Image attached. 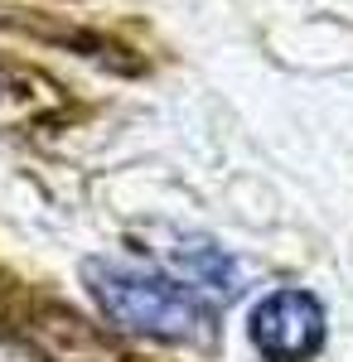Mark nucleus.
<instances>
[{"label": "nucleus", "instance_id": "obj_1", "mask_svg": "<svg viewBox=\"0 0 353 362\" xmlns=\"http://www.w3.org/2000/svg\"><path fill=\"white\" fill-rule=\"evenodd\" d=\"M82 280H87V295L97 300V309L121 334L160 338V343H198L213 329L208 295L194 290L189 280L160 276L150 266L116 261V256L82 261Z\"/></svg>", "mask_w": 353, "mask_h": 362}, {"label": "nucleus", "instance_id": "obj_2", "mask_svg": "<svg viewBox=\"0 0 353 362\" xmlns=\"http://www.w3.org/2000/svg\"><path fill=\"white\" fill-rule=\"evenodd\" d=\"M247 334L267 362H310L325 348V305L310 290H276L252 309Z\"/></svg>", "mask_w": 353, "mask_h": 362}, {"label": "nucleus", "instance_id": "obj_3", "mask_svg": "<svg viewBox=\"0 0 353 362\" xmlns=\"http://www.w3.org/2000/svg\"><path fill=\"white\" fill-rule=\"evenodd\" d=\"M169 266L179 271V280H189L194 290L203 295H237V261L228 251L208 247V242H184V247H169Z\"/></svg>", "mask_w": 353, "mask_h": 362}]
</instances>
